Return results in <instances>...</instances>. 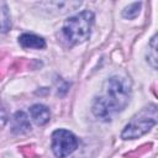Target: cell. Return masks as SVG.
Here are the masks:
<instances>
[{
  "label": "cell",
  "instance_id": "obj_10",
  "mask_svg": "<svg viewBox=\"0 0 158 158\" xmlns=\"http://www.w3.org/2000/svg\"><path fill=\"white\" fill-rule=\"evenodd\" d=\"M139 7H141V2L131 4L130 6H127L123 10V12H122L123 17H126V19H135L138 15V12H139Z\"/></svg>",
  "mask_w": 158,
  "mask_h": 158
},
{
  "label": "cell",
  "instance_id": "obj_4",
  "mask_svg": "<svg viewBox=\"0 0 158 158\" xmlns=\"http://www.w3.org/2000/svg\"><path fill=\"white\" fill-rule=\"evenodd\" d=\"M78 141L75 136L67 130H57L52 135V151L56 157L64 158L75 151Z\"/></svg>",
  "mask_w": 158,
  "mask_h": 158
},
{
  "label": "cell",
  "instance_id": "obj_5",
  "mask_svg": "<svg viewBox=\"0 0 158 158\" xmlns=\"http://www.w3.org/2000/svg\"><path fill=\"white\" fill-rule=\"evenodd\" d=\"M30 114H31L32 120L37 125H44V123H47L49 121V116H51V112H49L48 107L44 106V105H41V104H36V105L31 106Z\"/></svg>",
  "mask_w": 158,
  "mask_h": 158
},
{
  "label": "cell",
  "instance_id": "obj_6",
  "mask_svg": "<svg viewBox=\"0 0 158 158\" xmlns=\"http://www.w3.org/2000/svg\"><path fill=\"white\" fill-rule=\"evenodd\" d=\"M20 44L23 48H36V49H41L46 47V42L42 37H38L36 35L32 33H23L20 36L19 38Z\"/></svg>",
  "mask_w": 158,
  "mask_h": 158
},
{
  "label": "cell",
  "instance_id": "obj_9",
  "mask_svg": "<svg viewBox=\"0 0 158 158\" xmlns=\"http://www.w3.org/2000/svg\"><path fill=\"white\" fill-rule=\"evenodd\" d=\"M147 60L152 64V67L156 69L157 68V36H153L151 43H149V49H148V56Z\"/></svg>",
  "mask_w": 158,
  "mask_h": 158
},
{
  "label": "cell",
  "instance_id": "obj_8",
  "mask_svg": "<svg viewBox=\"0 0 158 158\" xmlns=\"http://www.w3.org/2000/svg\"><path fill=\"white\" fill-rule=\"evenodd\" d=\"M11 27V20H10V14L7 5L2 1H0V31L6 32Z\"/></svg>",
  "mask_w": 158,
  "mask_h": 158
},
{
  "label": "cell",
  "instance_id": "obj_2",
  "mask_svg": "<svg viewBox=\"0 0 158 158\" xmlns=\"http://www.w3.org/2000/svg\"><path fill=\"white\" fill-rule=\"evenodd\" d=\"M93 22L94 14L89 10H85L80 14L69 17L64 22L62 32L70 44H78L89 38Z\"/></svg>",
  "mask_w": 158,
  "mask_h": 158
},
{
  "label": "cell",
  "instance_id": "obj_7",
  "mask_svg": "<svg viewBox=\"0 0 158 158\" xmlns=\"http://www.w3.org/2000/svg\"><path fill=\"white\" fill-rule=\"evenodd\" d=\"M12 127H14V132H16V133L27 132L31 128V125L28 122L26 114H23L22 111L16 112L14 116V126Z\"/></svg>",
  "mask_w": 158,
  "mask_h": 158
},
{
  "label": "cell",
  "instance_id": "obj_1",
  "mask_svg": "<svg viewBox=\"0 0 158 158\" xmlns=\"http://www.w3.org/2000/svg\"><path fill=\"white\" fill-rule=\"evenodd\" d=\"M130 98V80L118 75L111 77L105 81L101 94L95 99L93 105V112L98 118L102 121H110L114 115L126 107Z\"/></svg>",
  "mask_w": 158,
  "mask_h": 158
},
{
  "label": "cell",
  "instance_id": "obj_3",
  "mask_svg": "<svg viewBox=\"0 0 158 158\" xmlns=\"http://www.w3.org/2000/svg\"><path fill=\"white\" fill-rule=\"evenodd\" d=\"M157 118L158 114L156 105L144 107L138 114H136L132 120L126 125L121 133V137L123 139H135L143 136L157 123Z\"/></svg>",
  "mask_w": 158,
  "mask_h": 158
}]
</instances>
